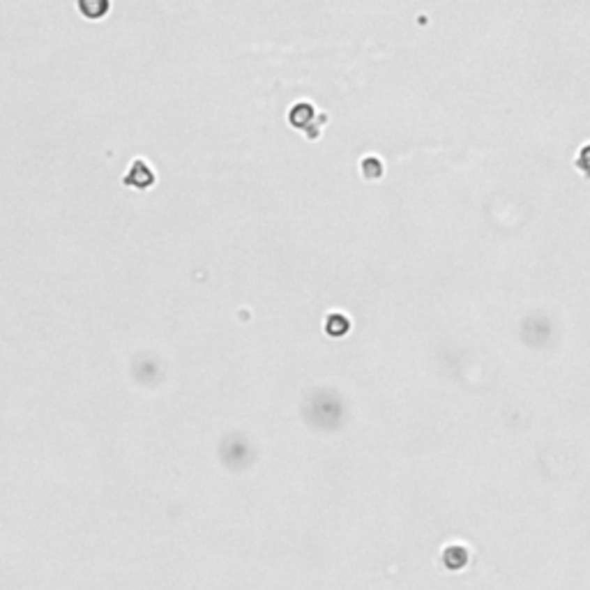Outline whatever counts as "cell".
I'll use <instances>...</instances> for the list:
<instances>
[{"label":"cell","mask_w":590,"mask_h":590,"mask_svg":"<svg viewBox=\"0 0 590 590\" xmlns=\"http://www.w3.org/2000/svg\"><path fill=\"white\" fill-rule=\"evenodd\" d=\"M79 5H81V12L90 19L104 17V14H107V7H109L107 0H81Z\"/></svg>","instance_id":"6da1fadb"}]
</instances>
